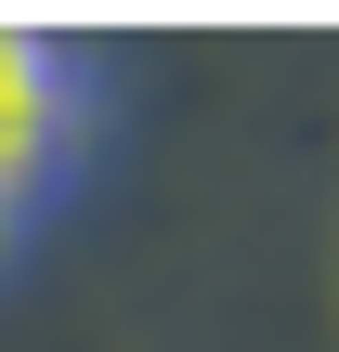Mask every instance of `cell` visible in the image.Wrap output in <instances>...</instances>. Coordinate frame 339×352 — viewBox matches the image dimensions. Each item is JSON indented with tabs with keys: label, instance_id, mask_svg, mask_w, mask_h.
Returning <instances> with one entry per match:
<instances>
[{
	"label": "cell",
	"instance_id": "1",
	"mask_svg": "<svg viewBox=\"0 0 339 352\" xmlns=\"http://www.w3.org/2000/svg\"><path fill=\"white\" fill-rule=\"evenodd\" d=\"M91 144V52L52 26H0V209H39Z\"/></svg>",
	"mask_w": 339,
	"mask_h": 352
},
{
	"label": "cell",
	"instance_id": "2",
	"mask_svg": "<svg viewBox=\"0 0 339 352\" xmlns=\"http://www.w3.org/2000/svg\"><path fill=\"white\" fill-rule=\"evenodd\" d=\"M13 248H26V209H0V274H13Z\"/></svg>",
	"mask_w": 339,
	"mask_h": 352
}]
</instances>
